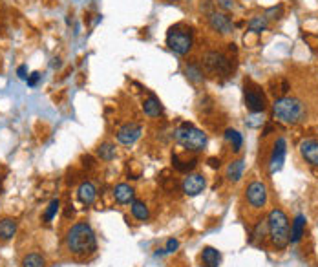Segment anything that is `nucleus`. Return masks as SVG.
I'll use <instances>...</instances> for the list:
<instances>
[{
    "mask_svg": "<svg viewBox=\"0 0 318 267\" xmlns=\"http://www.w3.org/2000/svg\"><path fill=\"white\" fill-rule=\"evenodd\" d=\"M197 159H181L177 154H172V167L176 168L177 172H185V174H190V172L196 168Z\"/></svg>",
    "mask_w": 318,
    "mask_h": 267,
    "instance_id": "4be33fe9",
    "label": "nucleus"
},
{
    "mask_svg": "<svg viewBox=\"0 0 318 267\" xmlns=\"http://www.w3.org/2000/svg\"><path fill=\"white\" fill-rule=\"evenodd\" d=\"M167 46L176 55H189L194 48V33L192 28L187 24H174L167 31Z\"/></svg>",
    "mask_w": 318,
    "mask_h": 267,
    "instance_id": "39448f33",
    "label": "nucleus"
},
{
    "mask_svg": "<svg viewBox=\"0 0 318 267\" xmlns=\"http://www.w3.org/2000/svg\"><path fill=\"white\" fill-rule=\"evenodd\" d=\"M267 227H269V238L271 243L276 249H285L289 245V236H291V229H289V218L282 209H272L267 216Z\"/></svg>",
    "mask_w": 318,
    "mask_h": 267,
    "instance_id": "20e7f679",
    "label": "nucleus"
},
{
    "mask_svg": "<svg viewBox=\"0 0 318 267\" xmlns=\"http://www.w3.org/2000/svg\"><path fill=\"white\" fill-rule=\"evenodd\" d=\"M209 26L216 31V33H222V35L232 33V28H234V24H232L229 15L222 11L209 13Z\"/></svg>",
    "mask_w": 318,
    "mask_h": 267,
    "instance_id": "f8f14e48",
    "label": "nucleus"
},
{
    "mask_svg": "<svg viewBox=\"0 0 318 267\" xmlns=\"http://www.w3.org/2000/svg\"><path fill=\"white\" fill-rule=\"evenodd\" d=\"M216 4H218L222 9H225V11H232V9L236 8L234 0H216Z\"/></svg>",
    "mask_w": 318,
    "mask_h": 267,
    "instance_id": "473e14b6",
    "label": "nucleus"
},
{
    "mask_svg": "<svg viewBox=\"0 0 318 267\" xmlns=\"http://www.w3.org/2000/svg\"><path fill=\"white\" fill-rule=\"evenodd\" d=\"M201 64L205 66L207 71H210V73L220 75V77H230L232 75V71H234L232 61H230L227 55H223L222 51H216V50L205 51L203 57H201Z\"/></svg>",
    "mask_w": 318,
    "mask_h": 267,
    "instance_id": "423d86ee",
    "label": "nucleus"
},
{
    "mask_svg": "<svg viewBox=\"0 0 318 267\" xmlns=\"http://www.w3.org/2000/svg\"><path fill=\"white\" fill-rule=\"evenodd\" d=\"M306 216L304 214H296L291 223V236H289V243H298L304 234H306Z\"/></svg>",
    "mask_w": 318,
    "mask_h": 267,
    "instance_id": "a211bd4d",
    "label": "nucleus"
},
{
    "mask_svg": "<svg viewBox=\"0 0 318 267\" xmlns=\"http://www.w3.org/2000/svg\"><path fill=\"white\" fill-rule=\"evenodd\" d=\"M243 170H245V161L243 159H236V161H232L227 167V180L230 181H240L243 178Z\"/></svg>",
    "mask_w": 318,
    "mask_h": 267,
    "instance_id": "5701e85b",
    "label": "nucleus"
},
{
    "mask_svg": "<svg viewBox=\"0 0 318 267\" xmlns=\"http://www.w3.org/2000/svg\"><path fill=\"white\" fill-rule=\"evenodd\" d=\"M0 181H2V178H0Z\"/></svg>",
    "mask_w": 318,
    "mask_h": 267,
    "instance_id": "4c0bfd02",
    "label": "nucleus"
},
{
    "mask_svg": "<svg viewBox=\"0 0 318 267\" xmlns=\"http://www.w3.org/2000/svg\"><path fill=\"white\" fill-rule=\"evenodd\" d=\"M66 247L71 255L88 256L97 251V236L90 223L79 221L71 225L66 233Z\"/></svg>",
    "mask_w": 318,
    "mask_h": 267,
    "instance_id": "f257e3e1",
    "label": "nucleus"
},
{
    "mask_svg": "<svg viewBox=\"0 0 318 267\" xmlns=\"http://www.w3.org/2000/svg\"><path fill=\"white\" fill-rule=\"evenodd\" d=\"M17 75H18V79H22V81H28V66L26 64H21V66L17 68Z\"/></svg>",
    "mask_w": 318,
    "mask_h": 267,
    "instance_id": "f704fd0d",
    "label": "nucleus"
},
{
    "mask_svg": "<svg viewBox=\"0 0 318 267\" xmlns=\"http://www.w3.org/2000/svg\"><path fill=\"white\" fill-rule=\"evenodd\" d=\"M174 139H176L177 145H181L189 152H201L209 143L207 134L197 126H194L192 123H181L174 130Z\"/></svg>",
    "mask_w": 318,
    "mask_h": 267,
    "instance_id": "7ed1b4c3",
    "label": "nucleus"
},
{
    "mask_svg": "<svg viewBox=\"0 0 318 267\" xmlns=\"http://www.w3.org/2000/svg\"><path fill=\"white\" fill-rule=\"evenodd\" d=\"M200 262L203 267H220V263H222V253H220L216 247L207 245L201 251Z\"/></svg>",
    "mask_w": 318,
    "mask_h": 267,
    "instance_id": "2eb2a0df",
    "label": "nucleus"
},
{
    "mask_svg": "<svg viewBox=\"0 0 318 267\" xmlns=\"http://www.w3.org/2000/svg\"><path fill=\"white\" fill-rule=\"evenodd\" d=\"M243 99H245V106L251 110V113H264L267 108V97H265L264 90L251 81H245Z\"/></svg>",
    "mask_w": 318,
    "mask_h": 267,
    "instance_id": "0eeeda50",
    "label": "nucleus"
},
{
    "mask_svg": "<svg viewBox=\"0 0 318 267\" xmlns=\"http://www.w3.org/2000/svg\"><path fill=\"white\" fill-rule=\"evenodd\" d=\"M180 249V242L176 238H168L167 240V245H165V253L167 255H172V253H176Z\"/></svg>",
    "mask_w": 318,
    "mask_h": 267,
    "instance_id": "7c9ffc66",
    "label": "nucleus"
},
{
    "mask_svg": "<svg viewBox=\"0 0 318 267\" xmlns=\"http://www.w3.org/2000/svg\"><path fill=\"white\" fill-rule=\"evenodd\" d=\"M262 123H264V117H260V113H252V117L247 121V125L254 128V126H260Z\"/></svg>",
    "mask_w": 318,
    "mask_h": 267,
    "instance_id": "72a5a7b5",
    "label": "nucleus"
},
{
    "mask_svg": "<svg viewBox=\"0 0 318 267\" xmlns=\"http://www.w3.org/2000/svg\"><path fill=\"white\" fill-rule=\"evenodd\" d=\"M272 116L274 119L284 125H300L304 119L307 117V108L306 103L298 97H291V96H284L278 97L274 103H272Z\"/></svg>",
    "mask_w": 318,
    "mask_h": 267,
    "instance_id": "f03ea898",
    "label": "nucleus"
},
{
    "mask_svg": "<svg viewBox=\"0 0 318 267\" xmlns=\"http://www.w3.org/2000/svg\"><path fill=\"white\" fill-rule=\"evenodd\" d=\"M143 112H145V116L155 119V117H159L163 113V105H161V101L154 93H148L147 99L143 101Z\"/></svg>",
    "mask_w": 318,
    "mask_h": 267,
    "instance_id": "6ab92c4d",
    "label": "nucleus"
},
{
    "mask_svg": "<svg viewBox=\"0 0 318 267\" xmlns=\"http://www.w3.org/2000/svg\"><path fill=\"white\" fill-rule=\"evenodd\" d=\"M265 236H269V227H267V220H264L262 223H258L256 225V229H254V233H252V242L254 240H262L264 242V238Z\"/></svg>",
    "mask_w": 318,
    "mask_h": 267,
    "instance_id": "c85d7f7f",
    "label": "nucleus"
},
{
    "mask_svg": "<svg viewBox=\"0 0 318 267\" xmlns=\"http://www.w3.org/2000/svg\"><path fill=\"white\" fill-rule=\"evenodd\" d=\"M59 211H61V201L59 200H51L50 203H48L44 214H42V220H44V223H51Z\"/></svg>",
    "mask_w": 318,
    "mask_h": 267,
    "instance_id": "cd10ccee",
    "label": "nucleus"
},
{
    "mask_svg": "<svg viewBox=\"0 0 318 267\" xmlns=\"http://www.w3.org/2000/svg\"><path fill=\"white\" fill-rule=\"evenodd\" d=\"M41 79H42V73H41V71H33V73H31V75L28 77V81H26V83H28V86L35 88L38 83H41Z\"/></svg>",
    "mask_w": 318,
    "mask_h": 267,
    "instance_id": "2f4dec72",
    "label": "nucleus"
},
{
    "mask_svg": "<svg viewBox=\"0 0 318 267\" xmlns=\"http://www.w3.org/2000/svg\"><path fill=\"white\" fill-rule=\"evenodd\" d=\"M285 156H287V141L285 138H278L272 146L271 158H269V172L276 174L285 163Z\"/></svg>",
    "mask_w": 318,
    "mask_h": 267,
    "instance_id": "9d476101",
    "label": "nucleus"
},
{
    "mask_svg": "<svg viewBox=\"0 0 318 267\" xmlns=\"http://www.w3.org/2000/svg\"><path fill=\"white\" fill-rule=\"evenodd\" d=\"M245 198H247V203L252 209H264L269 198L267 185L264 181H251L247 185V190H245Z\"/></svg>",
    "mask_w": 318,
    "mask_h": 267,
    "instance_id": "6e6552de",
    "label": "nucleus"
},
{
    "mask_svg": "<svg viewBox=\"0 0 318 267\" xmlns=\"http://www.w3.org/2000/svg\"><path fill=\"white\" fill-rule=\"evenodd\" d=\"M223 136H225V141L229 143L230 146H232V150H234V152L242 150V146H243V136L238 132V130H236V128H227Z\"/></svg>",
    "mask_w": 318,
    "mask_h": 267,
    "instance_id": "b1692460",
    "label": "nucleus"
},
{
    "mask_svg": "<svg viewBox=\"0 0 318 267\" xmlns=\"http://www.w3.org/2000/svg\"><path fill=\"white\" fill-rule=\"evenodd\" d=\"M185 77L190 81L192 84H201L205 81V71H203V66L197 61H189L185 64Z\"/></svg>",
    "mask_w": 318,
    "mask_h": 267,
    "instance_id": "dca6fc26",
    "label": "nucleus"
},
{
    "mask_svg": "<svg viewBox=\"0 0 318 267\" xmlns=\"http://www.w3.org/2000/svg\"><path fill=\"white\" fill-rule=\"evenodd\" d=\"M112 194H113V200L117 201L119 205H128V203H132V201H134L135 190H134V187H132V185L119 183V185H115V187H113Z\"/></svg>",
    "mask_w": 318,
    "mask_h": 267,
    "instance_id": "4468645a",
    "label": "nucleus"
},
{
    "mask_svg": "<svg viewBox=\"0 0 318 267\" xmlns=\"http://www.w3.org/2000/svg\"><path fill=\"white\" fill-rule=\"evenodd\" d=\"M97 156H99L103 161H112V159L117 156V152H115V145L110 141L99 145V148H97Z\"/></svg>",
    "mask_w": 318,
    "mask_h": 267,
    "instance_id": "393cba45",
    "label": "nucleus"
},
{
    "mask_svg": "<svg viewBox=\"0 0 318 267\" xmlns=\"http://www.w3.org/2000/svg\"><path fill=\"white\" fill-rule=\"evenodd\" d=\"M209 165L212 168H220V167H222V161H220L218 158H209Z\"/></svg>",
    "mask_w": 318,
    "mask_h": 267,
    "instance_id": "c9c22d12",
    "label": "nucleus"
},
{
    "mask_svg": "<svg viewBox=\"0 0 318 267\" xmlns=\"http://www.w3.org/2000/svg\"><path fill=\"white\" fill-rule=\"evenodd\" d=\"M15 234H17V221L13 220V218H2L0 220V240H8L15 238Z\"/></svg>",
    "mask_w": 318,
    "mask_h": 267,
    "instance_id": "aec40b11",
    "label": "nucleus"
},
{
    "mask_svg": "<svg viewBox=\"0 0 318 267\" xmlns=\"http://www.w3.org/2000/svg\"><path fill=\"white\" fill-rule=\"evenodd\" d=\"M22 267H46V260L38 253H30L22 258Z\"/></svg>",
    "mask_w": 318,
    "mask_h": 267,
    "instance_id": "bb28decb",
    "label": "nucleus"
},
{
    "mask_svg": "<svg viewBox=\"0 0 318 267\" xmlns=\"http://www.w3.org/2000/svg\"><path fill=\"white\" fill-rule=\"evenodd\" d=\"M247 28H249V31H252V33L260 35V33H264L265 29L269 28V22H267V18H265V17L258 15V17H252L251 21H249Z\"/></svg>",
    "mask_w": 318,
    "mask_h": 267,
    "instance_id": "a878e982",
    "label": "nucleus"
},
{
    "mask_svg": "<svg viewBox=\"0 0 318 267\" xmlns=\"http://www.w3.org/2000/svg\"><path fill=\"white\" fill-rule=\"evenodd\" d=\"M282 15H284V6L282 4H278V6H272V8H269V9H265V13H264V17L267 18H271V21H278V18H282Z\"/></svg>",
    "mask_w": 318,
    "mask_h": 267,
    "instance_id": "c756f323",
    "label": "nucleus"
},
{
    "mask_svg": "<svg viewBox=\"0 0 318 267\" xmlns=\"http://www.w3.org/2000/svg\"><path fill=\"white\" fill-rule=\"evenodd\" d=\"M141 134H143L141 125H137V123H134V121L125 123V125L117 130V141L125 146H132L139 138H141Z\"/></svg>",
    "mask_w": 318,
    "mask_h": 267,
    "instance_id": "9b49d317",
    "label": "nucleus"
},
{
    "mask_svg": "<svg viewBox=\"0 0 318 267\" xmlns=\"http://www.w3.org/2000/svg\"><path fill=\"white\" fill-rule=\"evenodd\" d=\"M165 2H168V4H174V2H177V0H165Z\"/></svg>",
    "mask_w": 318,
    "mask_h": 267,
    "instance_id": "e433bc0d",
    "label": "nucleus"
},
{
    "mask_svg": "<svg viewBox=\"0 0 318 267\" xmlns=\"http://www.w3.org/2000/svg\"><path fill=\"white\" fill-rule=\"evenodd\" d=\"M207 187V180L203 174H197V172H190L183 178L181 181V190H183L185 196H200L201 192L205 190Z\"/></svg>",
    "mask_w": 318,
    "mask_h": 267,
    "instance_id": "1a4fd4ad",
    "label": "nucleus"
},
{
    "mask_svg": "<svg viewBox=\"0 0 318 267\" xmlns=\"http://www.w3.org/2000/svg\"><path fill=\"white\" fill-rule=\"evenodd\" d=\"M77 198H79L81 203L84 205H92L97 198V188L92 181H83L77 188Z\"/></svg>",
    "mask_w": 318,
    "mask_h": 267,
    "instance_id": "f3484780",
    "label": "nucleus"
},
{
    "mask_svg": "<svg viewBox=\"0 0 318 267\" xmlns=\"http://www.w3.org/2000/svg\"><path fill=\"white\" fill-rule=\"evenodd\" d=\"M300 156L306 163L318 167V139H304L300 143Z\"/></svg>",
    "mask_w": 318,
    "mask_h": 267,
    "instance_id": "ddd939ff",
    "label": "nucleus"
},
{
    "mask_svg": "<svg viewBox=\"0 0 318 267\" xmlns=\"http://www.w3.org/2000/svg\"><path fill=\"white\" fill-rule=\"evenodd\" d=\"M130 213L132 216L135 218L137 221H147L150 218V209H148V205L141 200H134L130 203Z\"/></svg>",
    "mask_w": 318,
    "mask_h": 267,
    "instance_id": "412c9836",
    "label": "nucleus"
}]
</instances>
